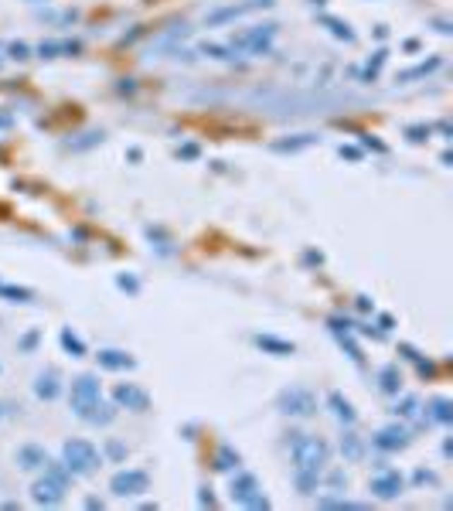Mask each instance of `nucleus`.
Listing matches in <instances>:
<instances>
[{"mask_svg": "<svg viewBox=\"0 0 453 511\" xmlns=\"http://www.w3.org/2000/svg\"><path fill=\"white\" fill-rule=\"evenodd\" d=\"M119 287L130 290V294H137V279H130V276H119Z\"/></svg>", "mask_w": 453, "mask_h": 511, "instance_id": "2f4dec72", "label": "nucleus"}, {"mask_svg": "<svg viewBox=\"0 0 453 511\" xmlns=\"http://www.w3.org/2000/svg\"><path fill=\"white\" fill-rule=\"evenodd\" d=\"M395 413L416 416V413H419V402H416V399H402V406H395Z\"/></svg>", "mask_w": 453, "mask_h": 511, "instance_id": "c85d7f7f", "label": "nucleus"}, {"mask_svg": "<svg viewBox=\"0 0 453 511\" xmlns=\"http://www.w3.org/2000/svg\"><path fill=\"white\" fill-rule=\"evenodd\" d=\"M256 344L262 348V351L276 354V358H286V354H294V351H296L290 341H279V337H273V335H259V337H256Z\"/></svg>", "mask_w": 453, "mask_h": 511, "instance_id": "f3484780", "label": "nucleus"}, {"mask_svg": "<svg viewBox=\"0 0 453 511\" xmlns=\"http://www.w3.org/2000/svg\"><path fill=\"white\" fill-rule=\"evenodd\" d=\"M232 467H238V453L229 450V447H218V453H215V471H232Z\"/></svg>", "mask_w": 453, "mask_h": 511, "instance_id": "4be33fe9", "label": "nucleus"}, {"mask_svg": "<svg viewBox=\"0 0 453 511\" xmlns=\"http://www.w3.org/2000/svg\"><path fill=\"white\" fill-rule=\"evenodd\" d=\"M372 494L375 498H382V501H392V498H399L402 494V477L395 471H389V474H378L372 481Z\"/></svg>", "mask_w": 453, "mask_h": 511, "instance_id": "f8f14e48", "label": "nucleus"}, {"mask_svg": "<svg viewBox=\"0 0 453 511\" xmlns=\"http://www.w3.org/2000/svg\"><path fill=\"white\" fill-rule=\"evenodd\" d=\"M232 501L242 505V508H270V498L262 494L253 474H236L232 477Z\"/></svg>", "mask_w": 453, "mask_h": 511, "instance_id": "39448f33", "label": "nucleus"}, {"mask_svg": "<svg viewBox=\"0 0 453 511\" xmlns=\"http://www.w3.org/2000/svg\"><path fill=\"white\" fill-rule=\"evenodd\" d=\"M341 157H348V160H355V157H358V150H355V147H341Z\"/></svg>", "mask_w": 453, "mask_h": 511, "instance_id": "473e14b6", "label": "nucleus"}, {"mask_svg": "<svg viewBox=\"0 0 453 511\" xmlns=\"http://www.w3.org/2000/svg\"><path fill=\"white\" fill-rule=\"evenodd\" d=\"M324 24H327V28L334 31L337 38H344V41H351V38H355V35L348 31V24H341V20H334V18H324Z\"/></svg>", "mask_w": 453, "mask_h": 511, "instance_id": "bb28decb", "label": "nucleus"}, {"mask_svg": "<svg viewBox=\"0 0 453 511\" xmlns=\"http://www.w3.org/2000/svg\"><path fill=\"white\" fill-rule=\"evenodd\" d=\"M273 38H276V24H259V28H249V31L236 35L229 48H232V52H242V55H266Z\"/></svg>", "mask_w": 453, "mask_h": 511, "instance_id": "7ed1b4c3", "label": "nucleus"}, {"mask_svg": "<svg viewBox=\"0 0 453 511\" xmlns=\"http://www.w3.org/2000/svg\"><path fill=\"white\" fill-rule=\"evenodd\" d=\"M7 123H11V116H0V126H7Z\"/></svg>", "mask_w": 453, "mask_h": 511, "instance_id": "f704fd0d", "label": "nucleus"}, {"mask_svg": "<svg viewBox=\"0 0 453 511\" xmlns=\"http://www.w3.org/2000/svg\"><path fill=\"white\" fill-rule=\"evenodd\" d=\"M102 392H99V378L96 375H79L76 382H72V413L85 419V416L92 413V406H96Z\"/></svg>", "mask_w": 453, "mask_h": 511, "instance_id": "20e7f679", "label": "nucleus"}, {"mask_svg": "<svg viewBox=\"0 0 453 511\" xmlns=\"http://www.w3.org/2000/svg\"><path fill=\"white\" fill-rule=\"evenodd\" d=\"M35 341H38V331H31V335L24 337V348H35Z\"/></svg>", "mask_w": 453, "mask_h": 511, "instance_id": "72a5a7b5", "label": "nucleus"}, {"mask_svg": "<svg viewBox=\"0 0 453 511\" xmlns=\"http://www.w3.org/2000/svg\"><path fill=\"white\" fill-rule=\"evenodd\" d=\"M150 488V477L147 471H119L113 474V481H109V491L116 494V498H137Z\"/></svg>", "mask_w": 453, "mask_h": 511, "instance_id": "0eeeda50", "label": "nucleus"}, {"mask_svg": "<svg viewBox=\"0 0 453 511\" xmlns=\"http://www.w3.org/2000/svg\"><path fill=\"white\" fill-rule=\"evenodd\" d=\"M276 406L286 416H310L317 409V399L310 389H283L276 395Z\"/></svg>", "mask_w": 453, "mask_h": 511, "instance_id": "423d86ee", "label": "nucleus"}, {"mask_svg": "<svg viewBox=\"0 0 453 511\" xmlns=\"http://www.w3.org/2000/svg\"><path fill=\"white\" fill-rule=\"evenodd\" d=\"M430 419L440 423V426L453 423V402L450 399H433V402H430Z\"/></svg>", "mask_w": 453, "mask_h": 511, "instance_id": "6ab92c4d", "label": "nucleus"}, {"mask_svg": "<svg viewBox=\"0 0 453 511\" xmlns=\"http://www.w3.org/2000/svg\"><path fill=\"white\" fill-rule=\"evenodd\" d=\"M61 348H65V351H72V358H82V354H85L82 337H76L72 331H61Z\"/></svg>", "mask_w": 453, "mask_h": 511, "instance_id": "b1692460", "label": "nucleus"}, {"mask_svg": "<svg viewBox=\"0 0 453 511\" xmlns=\"http://www.w3.org/2000/svg\"><path fill=\"white\" fill-rule=\"evenodd\" d=\"M113 416H116V409L106 406V402L99 399L96 406H92V413L85 416V423H92V426H106V423H113Z\"/></svg>", "mask_w": 453, "mask_h": 511, "instance_id": "412c9836", "label": "nucleus"}, {"mask_svg": "<svg viewBox=\"0 0 453 511\" xmlns=\"http://www.w3.org/2000/svg\"><path fill=\"white\" fill-rule=\"evenodd\" d=\"M262 7H273V0H242V4H232V7H222L215 14H208L205 24H208V28H218V24H225V20L242 18V14H253V11H262Z\"/></svg>", "mask_w": 453, "mask_h": 511, "instance_id": "1a4fd4ad", "label": "nucleus"}, {"mask_svg": "<svg viewBox=\"0 0 453 511\" xmlns=\"http://www.w3.org/2000/svg\"><path fill=\"white\" fill-rule=\"evenodd\" d=\"M433 68H440V59H433V61H423V65H416V68H409V72H402V76H399V82H413V79H423V76H430Z\"/></svg>", "mask_w": 453, "mask_h": 511, "instance_id": "5701e85b", "label": "nucleus"}, {"mask_svg": "<svg viewBox=\"0 0 453 511\" xmlns=\"http://www.w3.org/2000/svg\"><path fill=\"white\" fill-rule=\"evenodd\" d=\"M61 464L68 467L72 477H85V474H92L102 464V457H99V450L89 440H68L61 447Z\"/></svg>", "mask_w": 453, "mask_h": 511, "instance_id": "f03ea898", "label": "nucleus"}, {"mask_svg": "<svg viewBox=\"0 0 453 511\" xmlns=\"http://www.w3.org/2000/svg\"><path fill=\"white\" fill-rule=\"evenodd\" d=\"M290 450H294L296 488H300V494H314L317 481H320V471H324V464H327V443L317 440V436H307V433H294Z\"/></svg>", "mask_w": 453, "mask_h": 511, "instance_id": "f257e3e1", "label": "nucleus"}, {"mask_svg": "<svg viewBox=\"0 0 453 511\" xmlns=\"http://www.w3.org/2000/svg\"><path fill=\"white\" fill-rule=\"evenodd\" d=\"M65 488H68V484H61L59 477L44 474L41 481H35V488H31V501H35V505H44V508H55V505L65 501Z\"/></svg>", "mask_w": 453, "mask_h": 511, "instance_id": "6e6552de", "label": "nucleus"}, {"mask_svg": "<svg viewBox=\"0 0 453 511\" xmlns=\"http://www.w3.org/2000/svg\"><path fill=\"white\" fill-rule=\"evenodd\" d=\"M307 143H314L310 133H307L303 140H283V143H276V150H300V147H307Z\"/></svg>", "mask_w": 453, "mask_h": 511, "instance_id": "cd10ccee", "label": "nucleus"}, {"mask_svg": "<svg viewBox=\"0 0 453 511\" xmlns=\"http://www.w3.org/2000/svg\"><path fill=\"white\" fill-rule=\"evenodd\" d=\"M113 399H116V406H126V409H133V413H143L147 406H150V395L143 392L140 385H130V382H123L113 389Z\"/></svg>", "mask_w": 453, "mask_h": 511, "instance_id": "9d476101", "label": "nucleus"}, {"mask_svg": "<svg viewBox=\"0 0 453 511\" xmlns=\"http://www.w3.org/2000/svg\"><path fill=\"white\" fill-rule=\"evenodd\" d=\"M96 361L102 365V368H109V372H123V368H133V365H137L130 354H126V351H116V348H106V351H99Z\"/></svg>", "mask_w": 453, "mask_h": 511, "instance_id": "4468645a", "label": "nucleus"}, {"mask_svg": "<svg viewBox=\"0 0 453 511\" xmlns=\"http://www.w3.org/2000/svg\"><path fill=\"white\" fill-rule=\"evenodd\" d=\"M0 296H7V300H14V303H28V300H31V290H24V287H4V283H0Z\"/></svg>", "mask_w": 453, "mask_h": 511, "instance_id": "a878e982", "label": "nucleus"}, {"mask_svg": "<svg viewBox=\"0 0 453 511\" xmlns=\"http://www.w3.org/2000/svg\"><path fill=\"white\" fill-rule=\"evenodd\" d=\"M341 453H344L348 460H358V457H361V440H358L355 433H348V436L341 440Z\"/></svg>", "mask_w": 453, "mask_h": 511, "instance_id": "393cba45", "label": "nucleus"}, {"mask_svg": "<svg viewBox=\"0 0 453 511\" xmlns=\"http://www.w3.org/2000/svg\"><path fill=\"white\" fill-rule=\"evenodd\" d=\"M327 402H331V409H334V416L341 419V423H348V426H355V419H358V413L351 409V402L344 399L341 392H331L327 395Z\"/></svg>", "mask_w": 453, "mask_h": 511, "instance_id": "dca6fc26", "label": "nucleus"}, {"mask_svg": "<svg viewBox=\"0 0 453 511\" xmlns=\"http://www.w3.org/2000/svg\"><path fill=\"white\" fill-rule=\"evenodd\" d=\"M399 382H402V378H399V368H395V365H385V368H382V372H378V389H382V392H399Z\"/></svg>", "mask_w": 453, "mask_h": 511, "instance_id": "aec40b11", "label": "nucleus"}, {"mask_svg": "<svg viewBox=\"0 0 453 511\" xmlns=\"http://www.w3.org/2000/svg\"><path fill=\"white\" fill-rule=\"evenodd\" d=\"M11 59H28V44H11Z\"/></svg>", "mask_w": 453, "mask_h": 511, "instance_id": "c756f323", "label": "nucleus"}, {"mask_svg": "<svg viewBox=\"0 0 453 511\" xmlns=\"http://www.w3.org/2000/svg\"><path fill=\"white\" fill-rule=\"evenodd\" d=\"M372 443L378 450H402V447L409 443V430H406V426H385V430L375 433Z\"/></svg>", "mask_w": 453, "mask_h": 511, "instance_id": "9b49d317", "label": "nucleus"}, {"mask_svg": "<svg viewBox=\"0 0 453 511\" xmlns=\"http://www.w3.org/2000/svg\"><path fill=\"white\" fill-rule=\"evenodd\" d=\"M18 464H20V471H38V467L48 464V453L41 450V447H35V443H28V447L18 450Z\"/></svg>", "mask_w": 453, "mask_h": 511, "instance_id": "2eb2a0df", "label": "nucleus"}, {"mask_svg": "<svg viewBox=\"0 0 453 511\" xmlns=\"http://www.w3.org/2000/svg\"><path fill=\"white\" fill-rule=\"evenodd\" d=\"M59 392H61L59 372H55V368L41 372L38 382H35V395H38V399H44V402H52V399H59Z\"/></svg>", "mask_w": 453, "mask_h": 511, "instance_id": "ddd939ff", "label": "nucleus"}, {"mask_svg": "<svg viewBox=\"0 0 453 511\" xmlns=\"http://www.w3.org/2000/svg\"><path fill=\"white\" fill-rule=\"evenodd\" d=\"M106 450H109V457H116V460L126 453V450H123V443H116V440H109V447H106Z\"/></svg>", "mask_w": 453, "mask_h": 511, "instance_id": "7c9ffc66", "label": "nucleus"}, {"mask_svg": "<svg viewBox=\"0 0 453 511\" xmlns=\"http://www.w3.org/2000/svg\"><path fill=\"white\" fill-rule=\"evenodd\" d=\"M72 52H79V44L76 41H44L38 48L41 59H55V55H72Z\"/></svg>", "mask_w": 453, "mask_h": 511, "instance_id": "a211bd4d", "label": "nucleus"}]
</instances>
